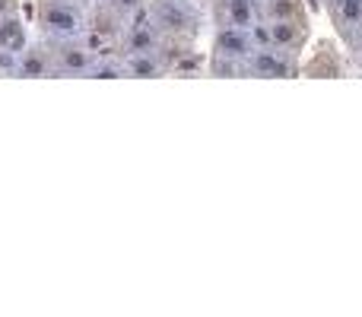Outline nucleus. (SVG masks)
<instances>
[{"instance_id": "obj_12", "label": "nucleus", "mask_w": 362, "mask_h": 317, "mask_svg": "<svg viewBox=\"0 0 362 317\" xmlns=\"http://www.w3.org/2000/svg\"><path fill=\"white\" fill-rule=\"evenodd\" d=\"M261 4V19H293L308 16L305 0H257Z\"/></svg>"}, {"instance_id": "obj_2", "label": "nucleus", "mask_w": 362, "mask_h": 317, "mask_svg": "<svg viewBox=\"0 0 362 317\" xmlns=\"http://www.w3.org/2000/svg\"><path fill=\"white\" fill-rule=\"evenodd\" d=\"M45 42H48V38H45ZM48 51H51L54 76H89L95 57L102 54L86 32L70 35V38H54V42H48Z\"/></svg>"}, {"instance_id": "obj_5", "label": "nucleus", "mask_w": 362, "mask_h": 317, "mask_svg": "<svg viewBox=\"0 0 362 317\" xmlns=\"http://www.w3.org/2000/svg\"><path fill=\"white\" fill-rule=\"evenodd\" d=\"M121 54H144V51H159L163 48V32L153 25V19L146 16V6L140 13H134L124 23L118 38Z\"/></svg>"}, {"instance_id": "obj_9", "label": "nucleus", "mask_w": 362, "mask_h": 317, "mask_svg": "<svg viewBox=\"0 0 362 317\" xmlns=\"http://www.w3.org/2000/svg\"><path fill=\"white\" fill-rule=\"evenodd\" d=\"M325 6L344 44L362 32V0H325Z\"/></svg>"}, {"instance_id": "obj_13", "label": "nucleus", "mask_w": 362, "mask_h": 317, "mask_svg": "<svg viewBox=\"0 0 362 317\" xmlns=\"http://www.w3.org/2000/svg\"><path fill=\"white\" fill-rule=\"evenodd\" d=\"M302 73L308 76H337L340 73V57L334 54L331 44H321V54L315 57V64H308V67H302Z\"/></svg>"}, {"instance_id": "obj_10", "label": "nucleus", "mask_w": 362, "mask_h": 317, "mask_svg": "<svg viewBox=\"0 0 362 317\" xmlns=\"http://www.w3.org/2000/svg\"><path fill=\"white\" fill-rule=\"evenodd\" d=\"M13 76H54V67H51V51H48V42L42 44H29L19 51V61H16V70Z\"/></svg>"}, {"instance_id": "obj_11", "label": "nucleus", "mask_w": 362, "mask_h": 317, "mask_svg": "<svg viewBox=\"0 0 362 317\" xmlns=\"http://www.w3.org/2000/svg\"><path fill=\"white\" fill-rule=\"evenodd\" d=\"M121 61H124V76H146V80H156V76L169 73V61L163 57V51L121 54Z\"/></svg>"}, {"instance_id": "obj_3", "label": "nucleus", "mask_w": 362, "mask_h": 317, "mask_svg": "<svg viewBox=\"0 0 362 317\" xmlns=\"http://www.w3.org/2000/svg\"><path fill=\"white\" fill-rule=\"evenodd\" d=\"M35 23H38L42 38H48V42L86 32V19H83L80 0H38Z\"/></svg>"}, {"instance_id": "obj_8", "label": "nucleus", "mask_w": 362, "mask_h": 317, "mask_svg": "<svg viewBox=\"0 0 362 317\" xmlns=\"http://www.w3.org/2000/svg\"><path fill=\"white\" fill-rule=\"evenodd\" d=\"M213 23L232 25V29H251L261 19V4L257 0H210Z\"/></svg>"}, {"instance_id": "obj_14", "label": "nucleus", "mask_w": 362, "mask_h": 317, "mask_svg": "<svg viewBox=\"0 0 362 317\" xmlns=\"http://www.w3.org/2000/svg\"><path fill=\"white\" fill-rule=\"evenodd\" d=\"M93 6H99V10H105V13H112V16H118V19H131L134 13H140L146 6V0H93Z\"/></svg>"}, {"instance_id": "obj_7", "label": "nucleus", "mask_w": 362, "mask_h": 317, "mask_svg": "<svg viewBox=\"0 0 362 317\" xmlns=\"http://www.w3.org/2000/svg\"><path fill=\"white\" fill-rule=\"evenodd\" d=\"M251 51H255L251 29H232V25H216L213 29V57H226V61H235L245 67Z\"/></svg>"}, {"instance_id": "obj_1", "label": "nucleus", "mask_w": 362, "mask_h": 317, "mask_svg": "<svg viewBox=\"0 0 362 317\" xmlns=\"http://www.w3.org/2000/svg\"><path fill=\"white\" fill-rule=\"evenodd\" d=\"M146 16L153 19L165 42H181V44H194L200 32V10L191 0H146Z\"/></svg>"}, {"instance_id": "obj_6", "label": "nucleus", "mask_w": 362, "mask_h": 317, "mask_svg": "<svg viewBox=\"0 0 362 317\" xmlns=\"http://www.w3.org/2000/svg\"><path fill=\"white\" fill-rule=\"evenodd\" d=\"M245 73L283 80V76L299 73V64H296L293 54H286V51H280V48H255L251 51V57L245 61Z\"/></svg>"}, {"instance_id": "obj_15", "label": "nucleus", "mask_w": 362, "mask_h": 317, "mask_svg": "<svg viewBox=\"0 0 362 317\" xmlns=\"http://www.w3.org/2000/svg\"><path fill=\"white\" fill-rule=\"evenodd\" d=\"M346 48H350V57H353V64H356V67L362 70V32L356 38H353V42H346Z\"/></svg>"}, {"instance_id": "obj_4", "label": "nucleus", "mask_w": 362, "mask_h": 317, "mask_svg": "<svg viewBox=\"0 0 362 317\" xmlns=\"http://www.w3.org/2000/svg\"><path fill=\"white\" fill-rule=\"evenodd\" d=\"M23 48L25 32L19 23V0H0V76H13Z\"/></svg>"}]
</instances>
